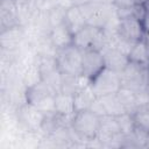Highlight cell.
Returning <instances> with one entry per match:
<instances>
[{
  "label": "cell",
  "instance_id": "6da1fadb",
  "mask_svg": "<svg viewBox=\"0 0 149 149\" xmlns=\"http://www.w3.org/2000/svg\"><path fill=\"white\" fill-rule=\"evenodd\" d=\"M100 127V116L91 109L77 111L71 119V128L80 141H88L97 137Z\"/></svg>",
  "mask_w": 149,
  "mask_h": 149
},
{
  "label": "cell",
  "instance_id": "7a4b0ae2",
  "mask_svg": "<svg viewBox=\"0 0 149 149\" xmlns=\"http://www.w3.org/2000/svg\"><path fill=\"white\" fill-rule=\"evenodd\" d=\"M55 94L43 81L38 85L26 90L24 101L31 104L44 114L55 113Z\"/></svg>",
  "mask_w": 149,
  "mask_h": 149
},
{
  "label": "cell",
  "instance_id": "3957f363",
  "mask_svg": "<svg viewBox=\"0 0 149 149\" xmlns=\"http://www.w3.org/2000/svg\"><path fill=\"white\" fill-rule=\"evenodd\" d=\"M56 62L59 71L66 74H81L83 51L71 44L56 51Z\"/></svg>",
  "mask_w": 149,
  "mask_h": 149
},
{
  "label": "cell",
  "instance_id": "277c9868",
  "mask_svg": "<svg viewBox=\"0 0 149 149\" xmlns=\"http://www.w3.org/2000/svg\"><path fill=\"white\" fill-rule=\"evenodd\" d=\"M90 85L98 97L116 93L122 86L120 73L106 66L90 80Z\"/></svg>",
  "mask_w": 149,
  "mask_h": 149
},
{
  "label": "cell",
  "instance_id": "5b68a950",
  "mask_svg": "<svg viewBox=\"0 0 149 149\" xmlns=\"http://www.w3.org/2000/svg\"><path fill=\"white\" fill-rule=\"evenodd\" d=\"M122 86L137 91L149 86V65H141L129 61L126 68L120 72Z\"/></svg>",
  "mask_w": 149,
  "mask_h": 149
},
{
  "label": "cell",
  "instance_id": "8992f818",
  "mask_svg": "<svg viewBox=\"0 0 149 149\" xmlns=\"http://www.w3.org/2000/svg\"><path fill=\"white\" fill-rule=\"evenodd\" d=\"M86 20L87 24L98 27V28H104L107 21L111 19V16L115 13V6L113 3L108 2H102L99 0H94L91 3L80 6Z\"/></svg>",
  "mask_w": 149,
  "mask_h": 149
},
{
  "label": "cell",
  "instance_id": "52a82bcc",
  "mask_svg": "<svg viewBox=\"0 0 149 149\" xmlns=\"http://www.w3.org/2000/svg\"><path fill=\"white\" fill-rule=\"evenodd\" d=\"M83 51L81 74L90 80L105 68L104 55L98 49H86Z\"/></svg>",
  "mask_w": 149,
  "mask_h": 149
},
{
  "label": "cell",
  "instance_id": "ba28073f",
  "mask_svg": "<svg viewBox=\"0 0 149 149\" xmlns=\"http://www.w3.org/2000/svg\"><path fill=\"white\" fill-rule=\"evenodd\" d=\"M45 115L47 114L27 101H24L19 108V121L26 127V129H28V132H40Z\"/></svg>",
  "mask_w": 149,
  "mask_h": 149
},
{
  "label": "cell",
  "instance_id": "9c48e42d",
  "mask_svg": "<svg viewBox=\"0 0 149 149\" xmlns=\"http://www.w3.org/2000/svg\"><path fill=\"white\" fill-rule=\"evenodd\" d=\"M24 38V30L22 24H15L5 29L0 33V45L3 51L14 52L21 45Z\"/></svg>",
  "mask_w": 149,
  "mask_h": 149
},
{
  "label": "cell",
  "instance_id": "30bf717a",
  "mask_svg": "<svg viewBox=\"0 0 149 149\" xmlns=\"http://www.w3.org/2000/svg\"><path fill=\"white\" fill-rule=\"evenodd\" d=\"M118 34L132 43H135L136 41L143 38L146 35L141 20H139L134 16L120 20Z\"/></svg>",
  "mask_w": 149,
  "mask_h": 149
},
{
  "label": "cell",
  "instance_id": "8fae6325",
  "mask_svg": "<svg viewBox=\"0 0 149 149\" xmlns=\"http://www.w3.org/2000/svg\"><path fill=\"white\" fill-rule=\"evenodd\" d=\"M48 37L56 50L63 49L73 43V34L71 33L69 27L65 24V22L52 27L49 30Z\"/></svg>",
  "mask_w": 149,
  "mask_h": 149
},
{
  "label": "cell",
  "instance_id": "7c38bea8",
  "mask_svg": "<svg viewBox=\"0 0 149 149\" xmlns=\"http://www.w3.org/2000/svg\"><path fill=\"white\" fill-rule=\"evenodd\" d=\"M101 52L104 55L105 66L118 73H120L126 68V65L129 63L128 56L115 48L106 47Z\"/></svg>",
  "mask_w": 149,
  "mask_h": 149
},
{
  "label": "cell",
  "instance_id": "4fadbf2b",
  "mask_svg": "<svg viewBox=\"0 0 149 149\" xmlns=\"http://www.w3.org/2000/svg\"><path fill=\"white\" fill-rule=\"evenodd\" d=\"M55 113L61 116H72L76 113L73 94L59 91L55 94Z\"/></svg>",
  "mask_w": 149,
  "mask_h": 149
},
{
  "label": "cell",
  "instance_id": "5bb4252c",
  "mask_svg": "<svg viewBox=\"0 0 149 149\" xmlns=\"http://www.w3.org/2000/svg\"><path fill=\"white\" fill-rule=\"evenodd\" d=\"M64 22L69 27V29L71 30V33L73 35L87 24L86 16H85L81 7L80 6H74V5L66 9Z\"/></svg>",
  "mask_w": 149,
  "mask_h": 149
},
{
  "label": "cell",
  "instance_id": "9a60e30c",
  "mask_svg": "<svg viewBox=\"0 0 149 149\" xmlns=\"http://www.w3.org/2000/svg\"><path fill=\"white\" fill-rule=\"evenodd\" d=\"M97 97L98 95L94 93V91H93V88H92V86L90 84L86 85V86H84V87H81L80 90H78L73 94L76 112L77 111L90 109Z\"/></svg>",
  "mask_w": 149,
  "mask_h": 149
},
{
  "label": "cell",
  "instance_id": "2e32d148",
  "mask_svg": "<svg viewBox=\"0 0 149 149\" xmlns=\"http://www.w3.org/2000/svg\"><path fill=\"white\" fill-rule=\"evenodd\" d=\"M128 58L130 62L141 64V65H149V51L144 41V37L136 41L128 54Z\"/></svg>",
  "mask_w": 149,
  "mask_h": 149
},
{
  "label": "cell",
  "instance_id": "e0dca14e",
  "mask_svg": "<svg viewBox=\"0 0 149 149\" xmlns=\"http://www.w3.org/2000/svg\"><path fill=\"white\" fill-rule=\"evenodd\" d=\"M116 95H118L119 100L121 101V104H122V106L127 113L134 114V112L139 108L135 91H133L132 88L126 87V86H121L120 90L116 92Z\"/></svg>",
  "mask_w": 149,
  "mask_h": 149
},
{
  "label": "cell",
  "instance_id": "ac0fdd59",
  "mask_svg": "<svg viewBox=\"0 0 149 149\" xmlns=\"http://www.w3.org/2000/svg\"><path fill=\"white\" fill-rule=\"evenodd\" d=\"M41 81H42V73H41L40 66L37 65L36 62H33L26 68V70L23 72L22 84H23L24 88L28 90V88H31V87L38 85Z\"/></svg>",
  "mask_w": 149,
  "mask_h": 149
},
{
  "label": "cell",
  "instance_id": "d6986e66",
  "mask_svg": "<svg viewBox=\"0 0 149 149\" xmlns=\"http://www.w3.org/2000/svg\"><path fill=\"white\" fill-rule=\"evenodd\" d=\"M102 100V104L105 106V111H106V115H111V116H119L122 113H126L121 101L119 100L116 93H112V94H107V95H102L100 97Z\"/></svg>",
  "mask_w": 149,
  "mask_h": 149
},
{
  "label": "cell",
  "instance_id": "ffe728a7",
  "mask_svg": "<svg viewBox=\"0 0 149 149\" xmlns=\"http://www.w3.org/2000/svg\"><path fill=\"white\" fill-rule=\"evenodd\" d=\"M48 14V22H49V30L63 23L65 21V14H66V8H63L61 6H51L47 10Z\"/></svg>",
  "mask_w": 149,
  "mask_h": 149
},
{
  "label": "cell",
  "instance_id": "44dd1931",
  "mask_svg": "<svg viewBox=\"0 0 149 149\" xmlns=\"http://www.w3.org/2000/svg\"><path fill=\"white\" fill-rule=\"evenodd\" d=\"M133 118H134L135 126L137 128L149 132V104L146 106L139 107L134 112Z\"/></svg>",
  "mask_w": 149,
  "mask_h": 149
},
{
  "label": "cell",
  "instance_id": "7402d4cb",
  "mask_svg": "<svg viewBox=\"0 0 149 149\" xmlns=\"http://www.w3.org/2000/svg\"><path fill=\"white\" fill-rule=\"evenodd\" d=\"M116 118V121H118V125H119V128H120V132L123 136H129L134 129H135V122H134V118H133V114L130 113H122L121 115L119 116H115Z\"/></svg>",
  "mask_w": 149,
  "mask_h": 149
},
{
  "label": "cell",
  "instance_id": "603a6c76",
  "mask_svg": "<svg viewBox=\"0 0 149 149\" xmlns=\"http://www.w3.org/2000/svg\"><path fill=\"white\" fill-rule=\"evenodd\" d=\"M93 113H95L98 116H105L106 115V111H105V106H104V104H102V100H101V98L100 97H97L95 98V100L93 101V104H92V106H91V108H90Z\"/></svg>",
  "mask_w": 149,
  "mask_h": 149
},
{
  "label": "cell",
  "instance_id": "cb8c5ba5",
  "mask_svg": "<svg viewBox=\"0 0 149 149\" xmlns=\"http://www.w3.org/2000/svg\"><path fill=\"white\" fill-rule=\"evenodd\" d=\"M113 5L116 8H130L136 5V0H114Z\"/></svg>",
  "mask_w": 149,
  "mask_h": 149
},
{
  "label": "cell",
  "instance_id": "d4e9b609",
  "mask_svg": "<svg viewBox=\"0 0 149 149\" xmlns=\"http://www.w3.org/2000/svg\"><path fill=\"white\" fill-rule=\"evenodd\" d=\"M141 22H142L144 33H146V34H149V12H148V10L146 12V14H144V16L142 17Z\"/></svg>",
  "mask_w": 149,
  "mask_h": 149
},
{
  "label": "cell",
  "instance_id": "484cf974",
  "mask_svg": "<svg viewBox=\"0 0 149 149\" xmlns=\"http://www.w3.org/2000/svg\"><path fill=\"white\" fill-rule=\"evenodd\" d=\"M17 5V7H30V5L34 2V0H14Z\"/></svg>",
  "mask_w": 149,
  "mask_h": 149
},
{
  "label": "cell",
  "instance_id": "4316f807",
  "mask_svg": "<svg viewBox=\"0 0 149 149\" xmlns=\"http://www.w3.org/2000/svg\"><path fill=\"white\" fill-rule=\"evenodd\" d=\"M94 0H73V5L74 6H84V5H87V3H91L93 2Z\"/></svg>",
  "mask_w": 149,
  "mask_h": 149
},
{
  "label": "cell",
  "instance_id": "83f0119b",
  "mask_svg": "<svg viewBox=\"0 0 149 149\" xmlns=\"http://www.w3.org/2000/svg\"><path fill=\"white\" fill-rule=\"evenodd\" d=\"M144 41H146V44H147V48H148V51H149V34L144 35Z\"/></svg>",
  "mask_w": 149,
  "mask_h": 149
},
{
  "label": "cell",
  "instance_id": "f1b7e54d",
  "mask_svg": "<svg viewBox=\"0 0 149 149\" xmlns=\"http://www.w3.org/2000/svg\"><path fill=\"white\" fill-rule=\"evenodd\" d=\"M144 148H149V133H148V136H147V140H146V146Z\"/></svg>",
  "mask_w": 149,
  "mask_h": 149
},
{
  "label": "cell",
  "instance_id": "f546056e",
  "mask_svg": "<svg viewBox=\"0 0 149 149\" xmlns=\"http://www.w3.org/2000/svg\"><path fill=\"white\" fill-rule=\"evenodd\" d=\"M144 7H146V9H147V10L149 12V0H148V1H147V2L144 3Z\"/></svg>",
  "mask_w": 149,
  "mask_h": 149
}]
</instances>
